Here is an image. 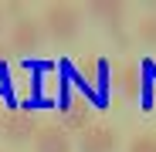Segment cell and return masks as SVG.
Instances as JSON below:
<instances>
[{
	"label": "cell",
	"instance_id": "7",
	"mask_svg": "<svg viewBox=\"0 0 156 152\" xmlns=\"http://www.w3.org/2000/svg\"><path fill=\"white\" fill-rule=\"evenodd\" d=\"M4 135H7L10 142H27V139H34V135H37V125H34L31 112H7V118H4Z\"/></svg>",
	"mask_w": 156,
	"mask_h": 152
},
{
	"label": "cell",
	"instance_id": "5",
	"mask_svg": "<svg viewBox=\"0 0 156 152\" xmlns=\"http://www.w3.org/2000/svg\"><path fill=\"white\" fill-rule=\"evenodd\" d=\"M61 118L68 129H88V98L82 91H65L61 98Z\"/></svg>",
	"mask_w": 156,
	"mask_h": 152
},
{
	"label": "cell",
	"instance_id": "6",
	"mask_svg": "<svg viewBox=\"0 0 156 152\" xmlns=\"http://www.w3.org/2000/svg\"><path fill=\"white\" fill-rule=\"evenodd\" d=\"M34 149L37 152H71V139L65 125H44L34 135Z\"/></svg>",
	"mask_w": 156,
	"mask_h": 152
},
{
	"label": "cell",
	"instance_id": "10",
	"mask_svg": "<svg viewBox=\"0 0 156 152\" xmlns=\"http://www.w3.org/2000/svg\"><path fill=\"white\" fill-rule=\"evenodd\" d=\"M139 41L149 44V47H156V14H146L139 20Z\"/></svg>",
	"mask_w": 156,
	"mask_h": 152
},
{
	"label": "cell",
	"instance_id": "13",
	"mask_svg": "<svg viewBox=\"0 0 156 152\" xmlns=\"http://www.w3.org/2000/svg\"><path fill=\"white\" fill-rule=\"evenodd\" d=\"M0 24H4V14H0Z\"/></svg>",
	"mask_w": 156,
	"mask_h": 152
},
{
	"label": "cell",
	"instance_id": "1",
	"mask_svg": "<svg viewBox=\"0 0 156 152\" xmlns=\"http://www.w3.org/2000/svg\"><path fill=\"white\" fill-rule=\"evenodd\" d=\"M75 81H78V88H82V91H85L92 101L105 105L112 78H109V64L102 61V58H85L82 64L75 68Z\"/></svg>",
	"mask_w": 156,
	"mask_h": 152
},
{
	"label": "cell",
	"instance_id": "12",
	"mask_svg": "<svg viewBox=\"0 0 156 152\" xmlns=\"http://www.w3.org/2000/svg\"><path fill=\"white\" fill-rule=\"evenodd\" d=\"M4 54H7V47H4V44H0V64H4Z\"/></svg>",
	"mask_w": 156,
	"mask_h": 152
},
{
	"label": "cell",
	"instance_id": "9",
	"mask_svg": "<svg viewBox=\"0 0 156 152\" xmlns=\"http://www.w3.org/2000/svg\"><path fill=\"white\" fill-rule=\"evenodd\" d=\"M88 14H92L95 20H105L112 31H119V24H122V17H126V7L115 4V0H102V4H88Z\"/></svg>",
	"mask_w": 156,
	"mask_h": 152
},
{
	"label": "cell",
	"instance_id": "3",
	"mask_svg": "<svg viewBox=\"0 0 156 152\" xmlns=\"http://www.w3.org/2000/svg\"><path fill=\"white\" fill-rule=\"evenodd\" d=\"M44 31H41V24L31 20V17H20L14 24V31H10V47L17 51V54H34L37 44H41Z\"/></svg>",
	"mask_w": 156,
	"mask_h": 152
},
{
	"label": "cell",
	"instance_id": "4",
	"mask_svg": "<svg viewBox=\"0 0 156 152\" xmlns=\"http://www.w3.org/2000/svg\"><path fill=\"white\" fill-rule=\"evenodd\" d=\"M115 132L109 125H88L78 139V152H115Z\"/></svg>",
	"mask_w": 156,
	"mask_h": 152
},
{
	"label": "cell",
	"instance_id": "8",
	"mask_svg": "<svg viewBox=\"0 0 156 152\" xmlns=\"http://www.w3.org/2000/svg\"><path fill=\"white\" fill-rule=\"evenodd\" d=\"M112 85H115L126 98L143 95V64H122V68H119V74L112 78Z\"/></svg>",
	"mask_w": 156,
	"mask_h": 152
},
{
	"label": "cell",
	"instance_id": "11",
	"mask_svg": "<svg viewBox=\"0 0 156 152\" xmlns=\"http://www.w3.org/2000/svg\"><path fill=\"white\" fill-rule=\"evenodd\" d=\"M129 152H156V135H149V132L136 135L133 142H129Z\"/></svg>",
	"mask_w": 156,
	"mask_h": 152
},
{
	"label": "cell",
	"instance_id": "2",
	"mask_svg": "<svg viewBox=\"0 0 156 152\" xmlns=\"http://www.w3.org/2000/svg\"><path fill=\"white\" fill-rule=\"evenodd\" d=\"M41 27L55 37V41H75L78 31H82V10L71 7V4H51L44 10Z\"/></svg>",
	"mask_w": 156,
	"mask_h": 152
}]
</instances>
